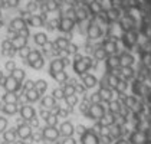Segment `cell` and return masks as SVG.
I'll use <instances>...</instances> for the list:
<instances>
[{"label":"cell","instance_id":"1","mask_svg":"<svg viewBox=\"0 0 151 144\" xmlns=\"http://www.w3.org/2000/svg\"><path fill=\"white\" fill-rule=\"evenodd\" d=\"M91 62H92V58L76 53L75 55V60L72 63V68H73V71L76 72L78 75H83V73H86L91 69Z\"/></svg>","mask_w":151,"mask_h":144},{"label":"cell","instance_id":"2","mask_svg":"<svg viewBox=\"0 0 151 144\" xmlns=\"http://www.w3.org/2000/svg\"><path fill=\"white\" fill-rule=\"evenodd\" d=\"M106 111L102 107V104H91L89 105V111H88V118L95 121H101L105 117Z\"/></svg>","mask_w":151,"mask_h":144},{"label":"cell","instance_id":"3","mask_svg":"<svg viewBox=\"0 0 151 144\" xmlns=\"http://www.w3.org/2000/svg\"><path fill=\"white\" fill-rule=\"evenodd\" d=\"M69 63L70 62L66 56H65V58H56V59H53L52 62H50V65H49V73H50V76L55 75L56 72L63 71V68L68 66Z\"/></svg>","mask_w":151,"mask_h":144},{"label":"cell","instance_id":"4","mask_svg":"<svg viewBox=\"0 0 151 144\" xmlns=\"http://www.w3.org/2000/svg\"><path fill=\"white\" fill-rule=\"evenodd\" d=\"M1 86L6 89V92H17L20 88H22V82L16 81L12 75L10 76H4L3 82H1Z\"/></svg>","mask_w":151,"mask_h":144},{"label":"cell","instance_id":"5","mask_svg":"<svg viewBox=\"0 0 151 144\" xmlns=\"http://www.w3.org/2000/svg\"><path fill=\"white\" fill-rule=\"evenodd\" d=\"M59 130L56 127H50V125H46L43 130H42V137L47 140V141H56L59 138Z\"/></svg>","mask_w":151,"mask_h":144},{"label":"cell","instance_id":"6","mask_svg":"<svg viewBox=\"0 0 151 144\" xmlns=\"http://www.w3.org/2000/svg\"><path fill=\"white\" fill-rule=\"evenodd\" d=\"M81 144H99V135L92 130H86L81 134Z\"/></svg>","mask_w":151,"mask_h":144},{"label":"cell","instance_id":"7","mask_svg":"<svg viewBox=\"0 0 151 144\" xmlns=\"http://www.w3.org/2000/svg\"><path fill=\"white\" fill-rule=\"evenodd\" d=\"M16 134L22 138V140H27L32 137V127L29 124H19L16 128Z\"/></svg>","mask_w":151,"mask_h":144},{"label":"cell","instance_id":"8","mask_svg":"<svg viewBox=\"0 0 151 144\" xmlns=\"http://www.w3.org/2000/svg\"><path fill=\"white\" fill-rule=\"evenodd\" d=\"M81 79H82V84H83V86L85 88H88V89H91V88H93L95 85H98V78L95 76V75H92V73H83V75H81Z\"/></svg>","mask_w":151,"mask_h":144},{"label":"cell","instance_id":"9","mask_svg":"<svg viewBox=\"0 0 151 144\" xmlns=\"http://www.w3.org/2000/svg\"><path fill=\"white\" fill-rule=\"evenodd\" d=\"M75 132V127L70 121H63L59 127V134L63 135V137H72Z\"/></svg>","mask_w":151,"mask_h":144},{"label":"cell","instance_id":"10","mask_svg":"<svg viewBox=\"0 0 151 144\" xmlns=\"http://www.w3.org/2000/svg\"><path fill=\"white\" fill-rule=\"evenodd\" d=\"M20 117L23 118L24 121H30L32 118H35L36 117V109L32 105H22L20 108Z\"/></svg>","mask_w":151,"mask_h":144},{"label":"cell","instance_id":"11","mask_svg":"<svg viewBox=\"0 0 151 144\" xmlns=\"http://www.w3.org/2000/svg\"><path fill=\"white\" fill-rule=\"evenodd\" d=\"M27 39L29 37H24V36H20L19 33H14V36H13L10 40H12L13 48L16 49V50H19V49L27 46Z\"/></svg>","mask_w":151,"mask_h":144},{"label":"cell","instance_id":"12","mask_svg":"<svg viewBox=\"0 0 151 144\" xmlns=\"http://www.w3.org/2000/svg\"><path fill=\"white\" fill-rule=\"evenodd\" d=\"M118 58H119V65L124 66V68H128V66L134 65V56L129 52H121L118 55Z\"/></svg>","mask_w":151,"mask_h":144},{"label":"cell","instance_id":"13","mask_svg":"<svg viewBox=\"0 0 151 144\" xmlns=\"http://www.w3.org/2000/svg\"><path fill=\"white\" fill-rule=\"evenodd\" d=\"M105 66H106V71H114V69H116L118 66H121V65H119V58H118V55H109V56H106Z\"/></svg>","mask_w":151,"mask_h":144},{"label":"cell","instance_id":"14","mask_svg":"<svg viewBox=\"0 0 151 144\" xmlns=\"http://www.w3.org/2000/svg\"><path fill=\"white\" fill-rule=\"evenodd\" d=\"M98 92H99V95L102 98V101H105L106 104L111 102L112 98H114V92H112V89L109 86H99V91Z\"/></svg>","mask_w":151,"mask_h":144},{"label":"cell","instance_id":"15","mask_svg":"<svg viewBox=\"0 0 151 144\" xmlns=\"http://www.w3.org/2000/svg\"><path fill=\"white\" fill-rule=\"evenodd\" d=\"M53 43H55V46H56L59 50H65V49L68 48V45L70 43L69 36H58Z\"/></svg>","mask_w":151,"mask_h":144},{"label":"cell","instance_id":"16","mask_svg":"<svg viewBox=\"0 0 151 144\" xmlns=\"http://www.w3.org/2000/svg\"><path fill=\"white\" fill-rule=\"evenodd\" d=\"M40 105H42V108H45V109H53V108L56 107V99L52 95H46L42 98Z\"/></svg>","mask_w":151,"mask_h":144},{"label":"cell","instance_id":"17","mask_svg":"<svg viewBox=\"0 0 151 144\" xmlns=\"http://www.w3.org/2000/svg\"><path fill=\"white\" fill-rule=\"evenodd\" d=\"M33 40H35V43L37 45V46H46L47 42H49L47 35L45 33V32H37V33H35Z\"/></svg>","mask_w":151,"mask_h":144},{"label":"cell","instance_id":"18","mask_svg":"<svg viewBox=\"0 0 151 144\" xmlns=\"http://www.w3.org/2000/svg\"><path fill=\"white\" fill-rule=\"evenodd\" d=\"M92 55H93V59H96V60H104V59H106V56H109L102 45L98 46V48H93Z\"/></svg>","mask_w":151,"mask_h":144},{"label":"cell","instance_id":"19","mask_svg":"<svg viewBox=\"0 0 151 144\" xmlns=\"http://www.w3.org/2000/svg\"><path fill=\"white\" fill-rule=\"evenodd\" d=\"M40 58H43V56H42V53H40L37 49H32V50H30V53L27 55V58L24 59V63L30 65V63H33V62H36V60H39Z\"/></svg>","mask_w":151,"mask_h":144},{"label":"cell","instance_id":"20","mask_svg":"<svg viewBox=\"0 0 151 144\" xmlns=\"http://www.w3.org/2000/svg\"><path fill=\"white\" fill-rule=\"evenodd\" d=\"M4 104H17L19 101V95H16V92H6L1 96Z\"/></svg>","mask_w":151,"mask_h":144},{"label":"cell","instance_id":"21","mask_svg":"<svg viewBox=\"0 0 151 144\" xmlns=\"http://www.w3.org/2000/svg\"><path fill=\"white\" fill-rule=\"evenodd\" d=\"M16 137H17V134H16V130H14V128L3 131V140H4L6 143H14V141H16Z\"/></svg>","mask_w":151,"mask_h":144},{"label":"cell","instance_id":"22","mask_svg":"<svg viewBox=\"0 0 151 144\" xmlns=\"http://www.w3.org/2000/svg\"><path fill=\"white\" fill-rule=\"evenodd\" d=\"M24 98H26L29 102H36V101H39L40 94L36 91L35 88H33V89H29V91H26V92H24Z\"/></svg>","mask_w":151,"mask_h":144},{"label":"cell","instance_id":"23","mask_svg":"<svg viewBox=\"0 0 151 144\" xmlns=\"http://www.w3.org/2000/svg\"><path fill=\"white\" fill-rule=\"evenodd\" d=\"M101 122H102L104 125H106V127H111V125L116 124L115 114H112V112H109V111H108V114H105V117L101 120Z\"/></svg>","mask_w":151,"mask_h":144},{"label":"cell","instance_id":"24","mask_svg":"<svg viewBox=\"0 0 151 144\" xmlns=\"http://www.w3.org/2000/svg\"><path fill=\"white\" fill-rule=\"evenodd\" d=\"M1 109H3V112L6 115H14L19 111L17 104H4V107H1Z\"/></svg>","mask_w":151,"mask_h":144},{"label":"cell","instance_id":"25","mask_svg":"<svg viewBox=\"0 0 151 144\" xmlns=\"http://www.w3.org/2000/svg\"><path fill=\"white\" fill-rule=\"evenodd\" d=\"M35 89L42 95V94H45L47 89V82L45 81V79H37L35 82Z\"/></svg>","mask_w":151,"mask_h":144},{"label":"cell","instance_id":"26","mask_svg":"<svg viewBox=\"0 0 151 144\" xmlns=\"http://www.w3.org/2000/svg\"><path fill=\"white\" fill-rule=\"evenodd\" d=\"M52 78L56 81V82H59V84H65L68 79H69V76H68V73L66 72H63V71H60V72H56L55 75H52Z\"/></svg>","mask_w":151,"mask_h":144},{"label":"cell","instance_id":"27","mask_svg":"<svg viewBox=\"0 0 151 144\" xmlns=\"http://www.w3.org/2000/svg\"><path fill=\"white\" fill-rule=\"evenodd\" d=\"M109 134L112 138H119L122 135V127L119 124H114L112 125V130H109Z\"/></svg>","mask_w":151,"mask_h":144},{"label":"cell","instance_id":"28","mask_svg":"<svg viewBox=\"0 0 151 144\" xmlns=\"http://www.w3.org/2000/svg\"><path fill=\"white\" fill-rule=\"evenodd\" d=\"M12 73V76L16 79V81H19V82H23L24 81V78H26V73H24V71L23 69H14L13 72H10Z\"/></svg>","mask_w":151,"mask_h":144},{"label":"cell","instance_id":"29","mask_svg":"<svg viewBox=\"0 0 151 144\" xmlns=\"http://www.w3.org/2000/svg\"><path fill=\"white\" fill-rule=\"evenodd\" d=\"M63 89V94H65V96H68V95H73L76 91H75V86L70 84V82H68L66 81V84H65V86L62 88Z\"/></svg>","mask_w":151,"mask_h":144},{"label":"cell","instance_id":"30","mask_svg":"<svg viewBox=\"0 0 151 144\" xmlns=\"http://www.w3.org/2000/svg\"><path fill=\"white\" fill-rule=\"evenodd\" d=\"M65 102H66V105L69 108H73L75 105H76V102H78V96L75 95H68V96H65Z\"/></svg>","mask_w":151,"mask_h":144},{"label":"cell","instance_id":"31","mask_svg":"<svg viewBox=\"0 0 151 144\" xmlns=\"http://www.w3.org/2000/svg\"><path fill=\"white\" fill-rule=\"evenodd\" d=\"M47 125H50V127H56V124H58V117L55 115V114H49L46 118H45Z\"/></svg>","mask_w":151,"mask_h":144},{"label":"cell","instance_id":"32","mask_svg":"<svg viewBox=\"0 0 151 144\" xmlns=\"http://www.w3.org/2000/svg\"><path fill=\"white\" fill-rule=\"evenodd\" d=\"M66 55H76L78 53V45L76 43H69L68 45V48L63 50Z\"/></svg>","mask_w":151,"mask_h":144},{"label":"cell","instance_id":"33","mask_svg":"<svg viewBox=\"0 0 151 144\" xmlns=\"http://www.w3.org/2000/svg\"><path fill=\"white\" fill-rule=\"evenodd\" d=\"M52 96L55 99H65V94H63V89L62 88H55L52 91Z\"/></svg>","mask_w":151,"mask_h":144},{"label":"cell","instance_id":"34","mask_svg":"<svg viewBox=\"0 0 151 144\" xmlns=\"http://www.w3.org/2000/svg\"><path fill=\"white\" fill-rule=\"evenodd\" d=\"M89 101H91V104H101L102 102V98L99 95V92H93L89 95Z\"/></svg>","mask_w":151,"mask_h":144},{"label":"cell","instance_id":"35","mask_svg":"<svg viewBox=\"0 0 151 144\" xmlns=\"http://www.w3.org/2000/svg\"><path fill=\"white\" fill-rule=\"evenodd\" d=\"M4 69L7 72H13L14 69H16V62L13 59H9L6 60V63H4Z\"/></svg>","mask_w":151,"mask_h":144},{"label":"cell","instance_id":"36","mask_svg":"<svg viewBox=\"0 0 151 144\" xmlns=\"http://www.w3.org/2000/svg\"><path fill=\"white\" fill-rule=\"evenodd\" d=\"M43 65H45V59H43V58H40L39 60H36V62H33V63H30V66H32L33 69H36V71L42 69V68H43Z\"/></svg>","mask_w":151,"mask_h":144},{"label":"cell","instance_id":"37","mask_svg":"<svg viewBox=\"0 0 151 144\" xmlns=\"http://www.w3.org/2000/svg\"><path fill=\"white\" fill-rule=\"evenodd\" d=\"M30 50H32V48H29V46H24V48L19 49V56H20L22 59H26L27 55L30 53Z\"/></svg>","mask_w":151,"mask_h":144},{"label":"cell","instance_id":"38","mask_svg":"<svg viewBox=\"0 0 151 144\" xmlns=\"http://www.w3.org/2000/svg\"><path fill=\"white\" fill-rule=\"evenodd\" d=\"M99 143L111 144V143H112V137H111V134H106V135H99Z\"/></svg>","mask_w":151,"mask_h":144},{"label":"cell","instance_id":"39","mask_svg":"<svg viewBox=\"0 0 151 144\" xmlns=\"http://www.w3.org/2000/svg\"><path fill=\"white\" fill-rule=\"evenodd\" d=\"M33 88H35V82H33L32 79H27V81L24 82V85H23V92L29 91V89H33Z\"/></svg>","mask_w":151,"mask_h":144},{"label":"cell","instance_id":"40","mask_svg":"<svg viewBox=\"0 0 151 144\" xmlns=\"http://www.w3.org/2000/svg\"><path fill=\"white\" fill-rule=\"evenodd\" d=\"M7 118H4V117H0V132L6 131L7 130Z\"/></svg>","mask_w":151,"mask_h":144},{"label":"cell","instance_id":"41","mask_svg":"<svg viewBox=\"0 0 151 144\" xmlns=\"http://www.w3.org/2000/svg\"><path fill=\"white\" fill-rule=\"evenodd\" d=\"M59 144H76V141H75L72 137H65Z\"/></svg>","mask_w":151,"mask_h":144},{"label":"cell","instance_id":"42","mask_svg":"<svg viewBox=\"0 0 151 144\" xmlns=\"http://www.w3.org/2000/svg\"><path fill=\"white\" fill-rule=\"evenodd\" d=\"M91 69H92V71H96V69H98V60L93 59V58H92V62H91Z\"/></svg>","mask_w":151,"mask_h":144},{"label":"cell","instance_id":"43","mask_svg":"<svg viewBox=\"0 0 151 144\" xmlns=\"http://www.w3.org/2000/svg\"><path fill=\"white\" fill-rule=\"evenodd\" d=\"M39 114H40V117L46 118V117L49 115V114H50V112H49V109H45V108H43V109H40V112H39Z\"/></svg>","mask_w":151,"mask_h":144},{"label":"cell","instance_id":"44","mask_svg":"<svg viewBox=\"0 0 151 144\" xmlns=\"http://www.w3.org/2000/svg\"><path fill=\"white\" fill-rule=\"evenodd\" d=\"M30 127H39V121H37V118H32L30 120Z\"/></svg>","mask_w":151,"mask_h":144},{"label":"cell","instance_id":"45","mask_svg":"<svg viewBox=\"0 0 151 144\" xmlns=\"http://www.w3.org/2000/svg\"><path fill=\"white\" fill-rule=\"evenodd\" d=\"M85 131H86V128H85L83 125H78V132H79V134H83Z\"/></svg>","mask_w":151,"mask_h":144},{"label":"cell","instance_id":"46","mask_svg":"<svg viewBox=\"0 0 151 144\" xmlns=\"http://www.w3.org/2000/svg\"><path fill=\"white\" fill-rule=\"evenodd\" d=\"M115 144H129V143H128V141H125V140H122V138H119Z\"/></svg>","mask_w":151,"mask_h":144},{"label":"cell","instance_id":"47","mask_svg":"<svg viewBox=\"0 0 151 144\" xmlns=\"http://www.w3.org/2000/svg\"><path fill=\"white\" fill-rule=\"evenodd\" d=\"M3 79H4V76H3V72L0 71V85H1V82H3Z\"/></svg>","mask_w":151,"mask_h":144},{"label":"cell","instance_id":"48","mask_svg":"<svg viewBox=\"0 0 151 144\" xmlns=\"http://www.w3.org/2000/svg\"><path fill=\"white\" fill-rule=\"evenodd\" d=\"M0 109H1V105H0Z\"/></svg>","mask_w":151,"mask_h":144}]
</instances>
